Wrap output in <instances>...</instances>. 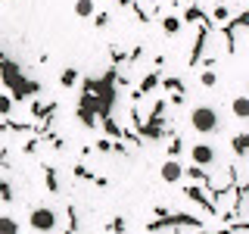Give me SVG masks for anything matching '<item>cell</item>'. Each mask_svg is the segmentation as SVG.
I'll return each mask as SVG.
<instances>
[{
	"label": "cell",
	"instance_id": "obj_1",
	"mask_svg": "<svg viewBox=\"0 0 249 234\" xmlns=\"http://www.w3.org/2000/svg\"><path fill=\"white\" fill-rule=\"evenodd\" d=\"M218 125H221V116L215 106H196L190 113V128L196 135H212V131H218Z\"/></svg>",
	"mask_w": 249,
	"mask_h": 234
},
{
	"label": "cell",
	"instance_id": "obj_2",
	"mask_svg": "<svg viewBox=\"0 0 249 234\" xmlns=\"http://www.w3.org/2000/svg\"><path fill=\"white\" fill-rule=\"evenodd\" d=\"M175 225H187V228H202V218L196 215H187V213H168L162 218H153L146 225V231H165V228H175Z\"/></svg>",
	"mask_w": 249,
	"mask_h": 234
},
{
	"label": "cell",
	"instance_id": "obj_3",
	"mask_svg": "<svg viewBox=\"0 0 249 234\" xmlns=\"http://www.w3.org/2000/svg\"><path fill=\"white\" fill-rule=\"evenodd\" d=\"M56 222H59V218H56V213H53L50 206H35V209L28 213V225H31L35 231H41V234L56 231Z\"/></svg>",
	"mask_w": 249,
	"mask_h": 234
},
{
	"label": "cell",
	"instance_id": "obj_4",
	"mask_svg": "<svg viewBox=\"0 0 249 234\" xmlns=\"http://www.w3.org/2000/svg\"><path fill=\"white\" fill-rule=\"evenodd\" d=\"M212 22H202L199 31H196V38H193V50H190V59H187V66H199V59L206 57V44H209V35H212Z\"/></svg>",
	"mask_w": 249,
	"mask_h": 234
},
{
	"label": "cell",
	"instance_id": "obj_5",
	"mask_svg": "<svg viewBox=\"0 0 249 234\" xmlns=\"http://www.w3.org/2000/svg\"><path fill=\"white\" fill-rule=\"evenodd\" d=\"M184 194H187V197H190L193 203H196V206L206 209L209 215H218V203L209 197V191H206L202 184H187V187H184Z\"/></svg>",
	"mask_w": 249,
	"mask_h": 234
},
{
	"label": "cell",
	"instance_id": "obj_6",
	"mask_svg": "<svg viewBox=\"0 0 249 234\" xmlns=\"http://www.w3.org/2000/svg\"><path fill=\"white\" fill-rule=\"evenodd\" d=\"M159 78H162V72H159V69H150V72H146L143 78H140L137 91L131 94V103H137L140 97H146V94H150V91H156V88H159Z\"/></svg>",
	"mask_w": 249,
	"mask_h": 234
},
{
	"label": "cell",
	"instance_id": "obj_7",
	"mask_svg": "<svg viewBox=\"0 0 249 234\" xmlns=\"http://www.w3.org/2000/svg\"><path fill=\"white\" fill-rule=\"evenodd\" d=\"M190 159L196 162V166H202V169L212 166V162H215V147L212 144H193L190 147Z\"/></svg>",
	"mask_w": 249,
	"mask_h": 234
},
{
	"label": "cell",
	"instance_id": "obj_8",
	"mask_svg": "<svg viewBox=\"0 0 249 234\" xmlns=\"http://www.w3.org/2000/svg\"><path fill=\"white\" fill-rule=\"evenodd\" d=\"M159 175H162V181H165V184H178L184 178V166L178 159H165V162H162V169H159Z\"/></svg>",
	"mask_w": 249,
	"mask_h": 234
},
{
	"label": "cell",
	"instance_id": "obj_9",
	"mask_svg": "<svg viewBox=\"0 0 249 234\" xmlns=\"http://www.w3.org/2000/svg\"><path fill=\"white\" fill-rule=\"evenodd\" d=\"M181 22H187V25H193V22H209V16H206V10L199 6V0H193V3H187V10H184V16H181Z\"/></svg>",
	"mask_w": 249,
	"mask_h": 234
},
{
	"label": "cell",
	"instance_id": "obj_10",
	"mask_svg": "<svg viewBox=\"0 0 249 234\" xmlns=\"http://www.w3.org/2000/svg\"><path fill=\"white\" fill-rule=\"evenodd\" d=\"M72 175H75V178H81V181H93V184H100V187H106V184H109L106 178L93 175V172H90L88 166H84V162H75V166H72Z\"/></svg>",
	"mask_w": 249,
	"mask_h": 234
},
{
	"label": "cell",
	"instance_id": "obj_11",
	"mask_svg": "<svg viewBox=\"0 0 249 234\" xmlns=\"http://www.w3.org/2000/svg\"><path fill=\"white\" fill-rule=\"evenodd\" d=\"M206 16H209V22H212V25H224V22L231 19V6L218 0V3L212 6V13H206Z\"/></svg>",
	"mask_w": 249,
	"mask_h": 234
},
{
	"label": "cell",
	"instance_id": "obj_12",
	"mask_svg": "<svg viewBox=\"0 0 249 234\" xmlns=\"http://www.w3.org/2000/svg\"><path fill=\"white\" fill-rule=\"evenodd\" d=\"M231 113L237 116L240 122H246V119H249V97H246V94H240V97H233V103H231Z\"/></svg>",
	"mask_w": 249,
	"mask_h": 234
},
{
	"label": "cell",
	"instance_id": "obj_13",
	"mask_svg": "<svg viewBox=\"0 0 249 234\" xmlns=\"http://www.w3.org/2000/svg\"><path fill=\"white\" fill-rule=\"evenodd\" d=\"M181 16L178 13H168V16H162V31H165V35L171 38V35H178V31H181Z\"/></svg>",
	"mask_w": 249,
	"mask_h": 234
},
{
	"label": "cell",
	"instance_id": "obj_14",
	"mask_svg": "<svg viewBox=\"0 0 249 234\" xmlns=\"http://www.w3.org/2000/svg\"><path fill=\"white\" fill-rule=\"evenodd\" d=\"M78 81H81V72H78L75 66H66V69H62V75H59V84H62V88H75Z\"/></svg>",
	"mask_w": 249,
	"mask_h": 234
},
{
	"label": "cell",
	"instance_id": "obj_15",
	"mask_svg": "<svg viewBox=\"0 0 249 234\" xmlns=\"http://www.w3.org/2000/svg\"><path fill=\"white\" fill-rule=\"evenodd\" d=\"M231 150L237 153V159H243V156L249 153V135H233V140H231Z\"/></svg>",
	"mask_w": 249,
	"mask_h": 234
},
{
	"label": "cell",
	"instance_id": "obj_16",
	"mask_svg": "<svg viewBox=\"0 0 249 234\" xmlns=\"http://www.w3.org/2000/svg\"><path fill=\"white\" fill-rule=\"evenodd\" d=\"M159 84H162V88H165L168 94L184 91V78H181V75H162V78H159Z\"/></svg>",
	"mask_w": 249,
	"mask_h": 234
},
{
	"label": "cell",
	"instance_id": "obj_17",
	"mask_svg": "<svg viewBox=\"0 0 249 234\" xmlns=\"http://www.w3.org/2000/svg\"><path fill=\"white\" fill-rule=\"evenodd\" d=\"M100 122H103V131H106V137H112V140H119V137H122V125L115 122L112 116H103Z\"/></svg>",
	"mask_w": 249,
	"mask_h": 234
},
{
	"label": "cell",
	"instance_id": "obj_18",
	"mask_svg": "<svg viewBox=\"0 0 249 234\" xmlns=\"http://www.w3.org/2000/svg\"><path fill=\"white\" fill-rule=\"evenodd\" d=\"M93 13H97L93 0H75V16H78V19H90Z\"/></svg>",
	"mask_w": 249,
	"mask_h": 234
},
{
	"label": "cell",
	"instance_id": "obj_19",
	"mask_svg": "<svg viewBox=\"0 0 249 234\" xmlns=\"http://www.w3.org/2000/svg\"><path fill=\"white\" fill-rule=\"evenodd\" d=\"M184 175H187V178H190V181H193V184H206V181H209V175H206V169H202V166H196V162H193V166H190V169H184Z\"/></svg>",
	"mask_w": 249,
	"mask_h": 234
},
{
	"label": "cell",
	"instance_id": "obj_20",
	"mask_svg": "<svg viewBox=\"0 0 249 234\" xmlns=\"http://www.w3.org/2000/svg\"><path fill=\"white\" fill-rule=\"evenodd\" d=\"M44 184H47L50 194L59 191V178H56V169H53V166H44Z\"/></svg>",
	"mask_w": 249,
	"mask_h": 234
},
{
	"label": "cell",
	"instance_id": "obj_21",
	"mask_svg": "<svg viewBox=\"0 0 249 234\" xmlns=\"http://www.w3.org/2000/svg\"><path fill=\"white\" fill-rule=\"evenodd\" d=\"M168 159H178V156L184 153V140H181V135H171V140H168Z\"/></svg>",
	"mask_w": 249,
	"mask_h": 234
},
{
	"label": "cell",
	"instance_id": "obj_22",
	"mask_svg": "<svg viewBox=\"0 0 249 234\" xmlns=\"http://www.w3.org/2000/svg\"><path fill=\"white\" fill-rule=\"evenodd\" d=\"M0 234H19V222L13 215H0Z\"/></svg>",
	"mask_w": 249,
	"mask_h": 234
},
{
	"label": "cell",
	"instance_id": "obj_23",
	"mask_svg": "<svg viewBox=\"0 0 249 234\" xmlns=\"http://www.w3.org/2000/svg\"><path fill=\"white\" fill-rule=\"evenodd\" d=\"M13 97L6 91H0V119H10V113H13Z\"/></svg>",
	"mask_w": 249,
	"mask_h": 234
},
{
	"label": "cell",
	"instance_id": "obj_24",
	"mask_svg": "<svg viewBox=\"0 0 249 234\" xmlns=\"http://www.w3.org/2000/svg\"><path fill=\"white\" fill-rule=\"evenodd\" d=\"M3 131H16V135H25V131H31V125L19 122V119H6V122H3Z\"/></svg>",
	"mask_w": 249,
	"mask_h": 234
},
{
	"label": "cell",
	"instance_id": "obj_25",
	"mask_svg": "<svg viewBox=\"0 0 249 234\" xmlns=\"http://www.w3.org/2000/svg\"><path fill=\"white\" fill-rule=\"evenodd\" d=\"M78 119L84 122V128H97V122H100L97 116L90 113V109H81V106H78Z\"/></svg>",
	"mask_w": 249,
	"mask_h": 234
},
{
	"label": "cell",
	"instance_id": "obj_26",
	"mask_svg": "<svg viewBox=\"0 0 249 234\" xmlns=\"http://www.w3.org/2000/svg\"><path fill=\"white\" fill-rule=\"evenodd\" d=\"M199 81L206 84V88H215V84H218V75L212 72V69H202V72H199Z\"/></svg>",
	"mask_w": 249,
	"mask_h": 234
},
{
	"label": "cell",
	"instance_id": "obj_27",
	"mask_svg": "<svg viewBox=\"0 0 249 234\" xmlns=\"http://www.w3.org/2000/svg\"><path fill=\"white\" fill-rule=\"evenodd\" d=\"M124 228H128V222H124V215H115L112 222H109V231H112V234H124Z\"/></svg>",
	"mask_w": 249,
	"mask_h": 234
},
{
	"label": "cell",
	"instance_id": "obj_28",
	"mask_svg": "<svg viewBox=\"0 0 249 234\" xmlns=\"http://www.w3.org/2000/svg\"><path fill=\"white\" fill-rule=\"evenodd\" d=\"M0 203H13V187L3 178H0Z\"/></svg>",
	"mask_w": 249,
	"mask_h": 234
},
{
	"label": "cell",
	"instance_id": "obj_29",
	"mask_svg": "<svg viewBox=\"0 0 249 234\" xmlns=\"http://www.w3.org/2000/svg\"><path fill=\"white\" fill-rule=\"evenodd\" d=\"M109 50H112V53H109V57H112V66H122V62L128 59V53H124L122 47H109Z\"/></svg>",
	"mask_w": 249,
	"mask_h": 234
},
{
	"label": "cell",
	"instance_id": "obj_30",
	"mask_svg": "<svg viewBox=\"0 0 249 234\" xmlns=\"http://www.w3.org/2000/svg\"><path fill=\"white\" fill-rule=\"evenodd\" d=\"M90 19H93V25H97V28H106V25H109V13H103V10L93 13Z\"/></svg>",
	"mask_w": 249,
	"mask_h": 234
},
{
	"label": "cell",
	"instance_id": "obj_31",
	"mask_svg": "<svg viewBox=\"0 0 249 234\" xmlns=\"http://www.w3.org/2000/svg\"><path fill=\"white\" fill-rule=\"evenodd\" d=\"M37 147H41V137L35 135V137H28V140H25V147H22V150H25V153H37Z\"/></svg>",
	"mask_w": 249,
	"mask_h": 234
},
{
	"label": "cell",
	"instance_id": "obj_32",
	"mask_svg": "<svg viewBox=\"0 0 249 234\" xmlns=\"http://www.w3.org/2000/svg\"><path fill=\"white\" fill-rule=\"evenodd\" d=\"M93 150H100V153H112V137L97 140V147H93Z\"/></svg>",
	"mask_w": 249,
	"mask_h": 234
},
{
	"label": "cell",
	"instance_id": "obj_33",
	"mask_svg": "<svg viewBox=\"0 0 249 234\" xmlns=\"http://www.w3.org/2000/svg\"><path fill=\"white\" fill-rule=\"evenodd\" d=\"M143 50H146V47H134V50L128 53V59H124V62H128V66H131V62H137L140 57H143Z\"/></svg>",
	"mask_w": 249,
	"mask_h": 234
},
{
	"label": "cell",
	"instance_id": "obj_34",
	"mask_svg": "<svg viewBox=\"0 0 249 234\" xmlns=\"http://www.w3.org/2000/svg\"><path fill=\"white\" fill-rule=\"evenodd\" d=\"M168 213H171V209L162 206V203H159V206H153V218H162V215H168Z\"/></svg>",
	"mask_w": 249,
	"mask_h": 234
},
{
	"label": "cell",
	"instance_id": "obj_35",
	"mask_svg": "<svg viewBox=\"0 0 249 234\" xmlns=\"http://www.w3.org/2000/svg\"><path fill=\"white\" fill-rule=\"evenodd\" d=\"M196 234H233V228H218V231H206V228H199Z\"/></svg>",
	"mask_w": 249,
	"mask_h": 234
},
{
	"label": "cell",
	"instance_id": "obj_36",
	"mask_svg": "<svg viewBox=\"0 0 249 234\" xmlns=\"http://www.w3.org/2000/svg\"><path fill=\"white\" fill-rule=\"evenodd\" d=\"M115 3H119V6H131V3H134V0H115Z\"/></svg>",
	"mask_w": 249,
	"mask_h": 234
}]
</instances>
